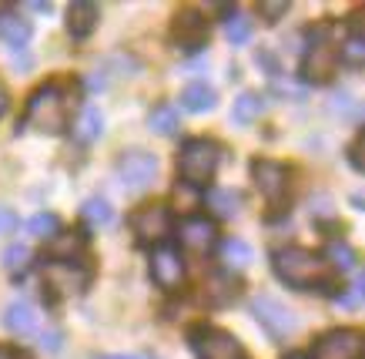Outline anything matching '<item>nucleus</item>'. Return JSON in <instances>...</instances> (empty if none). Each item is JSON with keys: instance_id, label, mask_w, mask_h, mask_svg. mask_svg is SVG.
<instances>
[{"instance_id": "nucleus-1", "label": "nucleus", "mask_w": 365, "mask_h": 359, "mask_svg": "<svg viewBox=\"0 0 365 359\" xmlns=\"http://www.w3.org/2000/svg\"><path fill=\"white\" fill-rule=\"evenodd\" d=\"M272 266H275V275L285 285L292 289H312V285H325L332 269H329V262L325 256L319 252H312V248H302V246H285L278 248L275 258H272Z\"/></svg>"}, {"instance_id": "nucleus-2", "label": "nucleus", "mask_w": 365, "mask_h": 359, "mask_svg": "<svg viewBox=\"0 0 365 359\" xmlns=\"http://www.w3.org/2000/svg\"><path fill=\"white\" fill-rule=\"evenodd\" d=\"M218 161H222V148L208 141V138H191L181 145V155H178V175L185 185L191 188H201L215 178L218 171Z\"/></svg>"}, {"instance_id": "nucleus-3", "label": "nucleus", "mask_w": 365, "mask_h": 359, "mask_svg": "<svg viewBox=\"0 0 365 359\" xmlns=\"http://www.w3.org/2000/svg\"><path fill=\"white\" fill-rule=\"evenodd\" d=\"M27 124H34L41 135H61L67 128V98L57 84H44L27 101Z\"/></svg>"}, {"instance_id": "nucleus-4", "label": "nucleus", "mask_w": 365, "mask_h": 359, "mask_svg": "<svg viewBox=\"0 0 365 359\" xmlns=\"http://www.w3.org/2000/svg\"><path fill=\"white\" fill-rule=\"evenodd\" d=\"M339 68V44L332 41L329 27H319L309 41V51H305V78L312 84H329Z\"/></svg>"}, {"instance_id": "nucleus-5", "label": "nucleus", "mask_w": 365, "mask_h": 359, "mask_svg": "<svg viewBox=\"0 0 365 359\" xmlns=\"http://www.w3.org/2000/svg\"><path fill=\"white\" fill-rule=\"evenodd\" d=\"M114 171H118V178H121L124 188L144 191V188H151L158 178V158L151 155V151L131 148V151H124V155L114 161Z\"/></svg>"}, {"instance_id": "nucleus-6", "label": "nucleus", "mask_w": 365, "mask_h": 359, "mask_svg": "<svg viewBox=\"0 0 365 359\" xmlns=\"http://www.w3.org/2000/svg\"><path fill=\"white\" fill-rule=\"evenodd\" d=\"M191 346H195V356L198 359H242L245 349L242 343L225 333V329H211V325H201L191 333Z\"/></svg>"}, {"instance_id": "nucleus-7", "label": "nucleus", "mask_w": 365, "mask_h": 359, "mask_svg": "<svg viewBox=\"0 0 365 359\" xmlns=\"http://www.w3.org/2000/svg\"><path fill=\"white\" fill-rule=\"evenodd\" d=\"M131 228L141 246H161V242L171 236V212L158 202L144 205V208H138V212L131 215Z\"/></svg>"}, {"instance_id": "nucleus-8", "label": "nucleus", "mask_w": 365, "mask_h": 359, "mask_svg": "<svg viewBox=\"0 0 365 359\" xmlns=\"http://www.w3.org/2000/svg\"><path fill=\"white\" fill-rule=\"evenodd\" d=\"M252 178L258 185V191L265 195V202L272 208H282L288 191V168L282 161H272V158H255L252 161Z\"/></svg>"}, {"instance_id": "nucleus-9", "label": "nucleus", "mask_w": 365, "mask_h": 359, "mask_svg": "<svg viewBox=\"0 0 365 359\" xmlns=\"http://www.w3.org/2000/svg\"><path fill=\"white\" fill-rule=\"evenodd\" d=\"M252 313L272 339H285L299 329V319L292 315V309L282 305L278 299H272V295H258V299L252 303Z\"/></svg>"}, {"instance_id": "nucleus-10", "label": "nucleus", "mask_w": 365, "mask_h": 359, "mask_svg": "<svg viewBox=\"0 0 365 359\" xmlns=\"http://www.w3.org/2000/svg\"><path fill=\"white\" fill-rule=\"evenodd\" d=\"M151 279L165 292H178L185 285V258L171 246H158L151 252Z\"/></svg>"}, {"instance_id": "nucleus-11", "label": "nucleus", "mask_w": 365, "mask_h": 359, "mask_svg": "<svg viewBox=\"0 0 365 359\" xmlns=\"http://www.w3.org/2000/svg\"><path fill=\"white\" fill-rule=\"evenodd\" d=\"M365 339L355 329H335L329 336L319 339L315 346V359H362Z\"/></svg>"}, {"instance_id": "nucleus-12", "label": "nucleus", "mask_w": 365, "mask_h": 359, "mask_svg": "<svg viewBox=\"0 0 365 359\" xmlns=\"http://www.w3.org/2000/svg\"><path fill=\"white\" fill-rule=\"evenodd\" d=\"M178 242L195 256H208L215 242H218V228H215L211 218H185L178 225Z\"/></svg>"}, {"instance_id": "nucleus-13", "label": "nucleus", "mask_w": 365, "mask_h": 359, "mask_svg": "<svg viewBox=\"0 0 365 359\" xmlns=\"http://www.w3.org/2000/svg\"><path fill=\"white\" fill-rule=\"evenodd\" d=\"M171 34H175V41L185 47V51H195V47H201L205 41H208V21H205L198 11L185 7V11L175 14V21H171Z\"/></svg>"}, {"instance_id": "nucleus-14", "label": "nucleus", "mask_w": 365, "mask_h": 359, "mask_svg": "<svg viewBox=\"0 0 365 359\" xmlns=\"http://www.w3.org/2000/svg\"><path fill=\"white\" fill-rule=\"evenodd\" d=\"M98 21H101V7L91 4V0H74V4L67 7V34L78 37V41L94 34Z\"/></svg>"}, {"instance_id": "nucleus-15", "label": "nucleus", "mask_w": 365, "mask_h": 359, "mask_svg": "<svg viewBox=\"0 0 365 359\" xmlns=\"http://www.w3.org/2000/svg\"><path fill=\"white\" fill-rule=\"evenodd\" d=\"M215 104H218V94H215V88L205 84V81H195V84H188V88L181 91V108L191 114H205V111H211Z\"/></svg>"}, {"instance_id": "nucleus-16", "label": "nucleus", "mask_w": 365, "mask_h": 359, "mask_svg": "<svg viewBox=\"0 0 365 359\" xmlns=\"http://www.w3.org/2000/svg\"><path fill=\"white\" fill-rule=\"evenodd\" d=\"M51 246H47V256L54 258V262H67V258H74L84 252V232H78V228H71V232H57L54 238H47Z\"/></svg>"}, {"instance_id": "nucleus-17", "label": "nucleus", "mask_w": 365, "mask_h": 359, "mask_svg": "<svg viewBox=\"0 0 365 359\" xmlns=\"http://www.w3.org/2000/svg\"><path fill=\"white\" fill-rule=\"evenodd\" d=\"M238 292H242V282L235 279V275H228V272H215V275L205 282V299H208L211 305L232 303Z\"/></svg>"}, {"instance_id": "nucleus-18", "label": "nucleus", "mask_w": 365, "mask_h": 359, "mask_svg": "<svg viewBox=\"0 0 365 359\" xmlns=\"http://www.w3.org/2000/svg\"><path fill=\"white\" fill-rule=\"evenodd\" d=\"M71 131H74V138H78L81 145H91V141H98L101 131H104V114H101L94 104H88V108L78 114V124H74Z\"/></svg>"}, {"instance_id": "nucleus-19", "label": "nucleus", "mask_w": 365, "mask_h": 359, "mask_svg": "<svg viewBox=\"0 0 365 359\" xmlns=\"http://www.w3.org/2000/svg\"><path fill=\"white\" fill-rule=\"evenodd\" d=\"M205 202H208L215 218H235V215H238V205H242V195L232 188H211Z\"/></svg>"}, {"instance_id": "nucleus-20", "label": "nucleus", "mask_w": 365, "mask_h": 359, "mask_svg": "<svg viewBox=\"0 0 365 359\" xmlns=\"http://www.w3.org/2000/svg\"><path fill=\"white\" fill-rule=\"evenodd\" d=\"M34 323H37V313H34V305L24 303V299L11 303L7 313H4V325H7L11 333H31Z\"/></svg>"}, {"instance_id": "nucleus-21", "label": "nucleus", "mask_w": 365, "mask_h": 359, "mask_svg": "<svg viewBox=\"0 0 365 359\" xmlns=\"http://www.w3.org/2000/svg\"><path fill=\"white\" fill-rule=\"evenodd\" d=\"M262 114V98L258 94H252V91H245V94H238L232 104V121L238 124V128H248V124L255 121Z\"/></svg>"}, {"instance_id": "nucleus-22", "label": "nucleus", "mask_w": 365, "mask_h": 359, "mask_svg": "<svg viewBox=\"0 0 365 359\" xmlns=\"http://www.w3.org/2000/svg\"><path fill=\"white\" fill-rule=\"evenodd\" d=\"M148 124H151V131L161 138L178 135V108L175 104H158V108H151V114H148Z\"/></svg>"}, {"instance_id": "nucleus-23", "label": "nucleus", "mask_w": 365, "mask_h": 359, "mask_svg": "<svg viewBox=\"0 0 365 359\" xmlns=\"http://www.w3.org/2000/svg\"><path fill=\"white\" fill-rule=\"evenodd\" d=\"M225 37H228L235 47H245L248 37H252V17L242 11H228V17H225Z\"/></svg>"}, {"instance_id": "nucleus-24", "label": "nucleus", "mask_w": 365, "mask_h": 359, "mask_svg": "<svg viewBox=\"0 0 365 359\" xmlns=\"http://www.w3.org/2000/svg\"><path fill=\"white\" fill-rule=\"evenodd\" d=\"M0 41L11 47H24L31 41V24L17 21V17H0Z\"/></svg>"}, {"instance_id": "nucleus-25", "label": "nucleus", "mask_w": 365, "mask_h": 359, "mask_svg": "<svg viewBox=\"0 0 365 359\" xmlns=\"http://www.w3.org/2000/svg\"><path fill=\"white\" fill-rule=\"evenodd\" d=\"M222 258H225V266L245 269V266L255 258V252H252V246H248V242H242V238H228V242L222 246Z\"/></svg>"}, {"instance_id": "nucleus-26", "label": "nucleus", "mask_w": 365, "mask_h": 359, "mask_svg": "<svg viewBox=\"0 0 365 359\" xmlns=\"http://www.w3.org/2000/svg\"><path fill=\"white\" fill-rule=\"evenodd\" d=\"M81 215H84V222L94 225V228H104V225L114 222L111 205L104 202V198H88V202H84V208H81Z\"/></svg>"}, {"instance_id": "nucleus-27", "label": "nucleus", "mask_w": 365, "mask_h": 359, "mask_svg": "<svg viewBox=\"0 0 365 359\" xmlns=\"http://www.w3.org/2000/svg\"><path fill=\"white\" fill-rule=\"evenodd\" d=\"M339 61L352 64V68H359V64L365 61V37L359 34V31H352V34L339 44Z\"/></svg>"}, {"instance_id": "nucleus-28", "label": "nucleus", "mask_w": 365, "mask_h": 359, "mask_svg": "<svg viewBox=\"0 0 365 359\" xmlns=\"http://www.w3.org/2000/svg\"><path fill=\"white\" fill-rule=\"evenodd\" d=\"M27 232H31L34 238H54L57 232H61V222H57V215H51V212H37L27 222Z\"/></svg>"}, {"instance_id": "nucleus-29", "label": "nucleus", "mask_w": 365, "mask_h": 359, "mask_svg": "<svg viewBox=\"0 0 365 359\" xmlns=\"http://www.w3.org/2000/svg\"><path fill=\"white\" fill-rule=\"evenodd\" d=\"M329 266H335L339 272H349L355 269V248L349 242H329Z\"/></svg>"}, {"instance_id": "nucleus-30", "label": "nucleus", "mask_w": 365, "mask_h": 359, "mask_svg": "<svg viewBox=\"0 0 365 359\" xmlns=\"http://www.w3.org/2000/svg\"><path fill=\"white\" fill-rule=\"evenodd\" d=\"M4 269L7 272H24L27 269V262H31V248L24 246V242H11V246L4 248Z\"/></svg>"}, {"instance_id": "nucleus-31", "label": "nucleus", "mask_w": 365, "mask_h": 359, "mask_svg": "<svg viewBox=\"0 0 365 359\" xmlns=\"http://www.w3.org/2000/svg\"><path fill=\"white\" fill-rule=\"evenodd\" d=\"M175 202H181L178 208L191 212V208L201 202V195H198V188H191V185H185V181H181V185H175Z\"/></svg>"}, {"instance_id": "nucleus-32", "label": "nucleus", "mask_w": 365, "mask_h": 359, "mask_svg": "<svg viewBox=\"0 0 365 359\" xmlns=\"http://www.w3.org/2000/svg\"><path fill=\"white\" fill-rule=\"evenodd\" d=\"M258 14H262L268 24H275L278 17H285V14H288V4H285V0H278V4H268V0H262V4H258Z\"/></svg>"}, {"instance_id": "nucleus-33", "label": "nucleus", "mask_w": 365, "mask_h": 359, "mask_svg": "<svg viewBox=\"0 0 365 359\" xmlns=\"http://www.w3.org/2000/svg\"><path fill=\"white\" fill-rule=\"evenodd\" d=\"M362 145H365V135H359L352 141V148H349V158H352L355 171H365V161H362Z\"/></svg>"}, {"instance_id": "nucleus-34", "label": "nucleus", "mask_w": 365, "mask_h": 359, "mask_svg": "<svg viewBox=\"0 0 365 359\" xmlns=\"http://www.w3.org/2000/svg\"><path fill=\"white\" fill-rule=\"evenodd\" d=\"M14 228H17V215H14L7 205H0V236H4V232H14Z\"/></svg>"}, {"instance_id": "nucleus-35", "label": "nucleus", "mask_w": 365, "mask_h": 359, "mask_svg": "<svg viewBox=\"0 0 365 359\" xmlns=\"http://www.w3.org/2000/svg\"><path fill=\"white\" fill-rule=\"evenodd\" d=\"M41 346L57 349V346H61V333H54V329H51V333H41Z\"/></svg>"}, {"instance_id": "nucleus-36", "label": "nucleus", "mask_w": 365, "mask_h": 359, "mask_svg": "<svg viewBox=\"0 0 365 359\" xmlns=\"http://www.w3.org/2000/svg\"><path fill=\"white\" fill-rule=\"evenodd\" d=\"M27 7H31L34 14H51V4H47V0H31Z\"/></svg>"}, {"instance_id": "nucleus-37", "label": "nucleus", "mask_w": 365, "mask_h": 359, "mask_svg": "<svg viewBox=\"0 0 365 359\" xmlns=\"http://www.w3.org/2000/svg\"><path fill=\"white\" fill-rule=\"evenodd\" d=\"M0 359H24L17 349H11V346H0Z\"/></svg>"}, {"instance_id": "nucleus-38", "label": "nucleus", "mask_w": 365, "mask_h": 359, "mask_svg": "<svg viewBox=\"0 0 365 359\" xmlns=\"http://www.w3.org/2000/svg\"><path fill=\"white\" fill-rule=\"evenodd\" d=\"M98 359H138V356H131V353H108V356H98Z\"/></svg>"}, {"instance_id": "nucleus-39", "label": "nucleus", "mask_w": 365, "mask_h": 359, "mask_svg": "<svg viewBox=\"0 0 365 359\" xmlns=\"http://www.w3.org/2000/svg\"><path fill=\"white\" fill-rule=\"evenodd\" d=\"M4 111H7V91L0 88V118H4Z\"/></svg>"}, {"instance_id": "nucleus-40", "label": "nucleus", "mask_w": 365, "mask_h": 359, "mask_svg": "<svg viewBox=\"0 0 365 359\" xmlns=\"http://www.w3.org/2000/svg\"><path fill=\"white\" fill-rule=\"evenodd\" d=\"M285 359H312V356H305V353H292V356H285Z\"/></svg>"}]
</instances>
